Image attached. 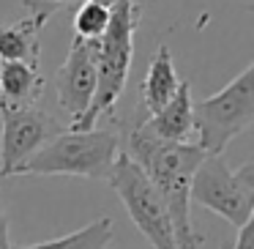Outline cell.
I'll use <instances>...</instances> for the list:
<instances>
[{"label":"cell","instance_id":"cell-9","mask_svg":"<svg viewBox=\"0 0 254 249\" xmlns=\"http://www.w3.org/2000/svg\"><path fill=\"white\" fill-rule=\"evenodd\" d=\"M191 88H189L186 80H181L175 96L161 107L156 115H148L145 121H139L156 140L161 143H186L191 129Z\"/></svg>","mask_w":254,"mask_h":249},{"label":"cell","instance_id":"cell-5","mask_svg":"<svg viewBox=\"0 0 254 249\" xmlns=\"http://www.w3.org/2000/svg\"><path fill=\"white\" fill-rule=\"evenodd\" d=\"M191 203L219 214L232 227L254 219V162L230 170L224 156H205L191 178Z\"/></svg>","mask_w":254,"mask_h":249},{"label":"cell","instance_id":"cell-13","mask_svg":"<svg viewBox=\"0 0 254 249\" xmlns=\"http://www.w3.org/2000/svg\"><path fill=\"white\" fill-rule=\"evenodd\" d=\"M112 233H115L112 219L99 216V219L88 222L85 227L68 233V236L50 238V241H39V244H22V247L14 249H107L112 241Z\"/></svg>","mask_w":254,"mask_h":249},{"label":"cell","instance_id":"cell-17","mask_svg":"<svg viewBox=\"0 0 254 249\" xmlns=\"http://www.w3.org/2000/svg\"><path fill=\"white\" fill-rule=\"evenodd\" d=\"M0 249H14L11 236H8V216L3 211V205H0Z\"/></svg>","mask_w":254,"mask_h":249},{"label":"cell","instance_id":"cell-10","mask_svg":"<svg viewBox=\"0 0 254 249\" xmlns=\"http://www.w3.org/2000/svg\"><path fill=\"white\" fill-rule=\"evenodd\" d=\"M47 80L39 69L0 61V110H30L44 96Z\"/></svg>","mask_w":254,"mask_h":249},{"label":"cell","instance_id":"cell-8","mask_svg":"<svg viewBox=\"0 0 254 249\" xmlns=\"http://www.w3.org/2000/svg\"><path fill=\"white\" fill-rule=\"evenodd\" d=\"M55 96L71 123L88 112L96 96V41L74 36L66 63L55 72Z\"/></svg>","mask_w":254,"mask_h":249},{"label":"cell","instance_id":"cell-14","mask_svg":"<svg viewBox=\"0 0 254 249\" xmlns=\"http://www.w3.org/2000/svg\"><path fill=\"white\" fill-rule=\"evenodd\" d=\"M110 22V11L93 3H82V6L74 11V36L85 41H99L101 33L107 30Z\"/></svg>","mask_w":254,"mask_h":249},{"label":"cell","instance_id":"cell-12","mask_svg":"<svg viewBox=\"0 0 254 249\" xmlns=\"http://www.w3.org/2000/svg\"><path fill=\"white\" fill-rule=\"evenodd\" d=\"M41 30H44V25L33 17H25L14 25L0 22V61L25 63L30 69H39V63H41Z\"/></svg>","mask_w":254,"mask_h":249},{"label":"cell","instance_id":"cell-15","mask_svg":"<svg viewBox=\"0 0 254 249\" xmlns=\"http://www.w3.org/2000/svg\"><path fill=\"white\" fill-rule=\"evenodd\" d=\"M77 0H22L25 11H28V17L39 19L41 25H47L52 19V14L55 11H63V8L74 6Z\"/></svg>","mask_w":254,"mask_h":249},{"label":"cell","instance_id":"cell-3","mask_svg":"<svg viewBox=\"0 0 254 249\" xmlns=\"http://www.w3.org/2000/svg\"><path fill=\"white\" fill-rule=\"evenodd\" d=\"M121 154L118 129H88L61 132L55 140L36 151L17 170V175H74L90 181H107Z\"/></svg>","mask_w":254,"mask_h":249},{"label":"cell","instance_id":"cell-1","mask_svg":"<svg viewBox=\"0 0 254 249\" xmlns=\"http://www.w3.org/2000/svg\"><path fill=\"white\" fill-rule=\"evenodd\" d=\"M123 154L150 178L167 205L178 249H199L202 236L191 225V178L205 154L194 143H161L142 123L121 137Z\"/></svg>","mask_w":254,"mask_h":249},{"label":"cell","instance_id":"cell-11","mask_svg":"<svg viewBox=\"0 0 254 249\" xmlns=\"http://www.w3.org/2000/svg\"><path fill=\"white\" fill-rule=\"evenodd\" d=\"M178 85H181V80H178L170 47L159 44V50H156L153 61L148 66V74L139 85V107L145 110V115H156L175 96Z\"/></svg>","mask_w":254,"mask_h":249},{"label":"cell","instance_id":"cell-18","mask_svg":"<svg viewBox=\"0 0 254 249\" xmlns=\"http://www.w3.org/2000/svg\"><path fill=\"white\" fill-rule=\"evenodd\" d=\"M85 3H93V6H101V8H107V11H110L112 6H115V0H85Z\"/></svg>","mask_w":254,"mask_h":249},{"label":"cell","instance_id":"cell-2","mask_svg":"<svg viewBox=\"0 0 254 249\" xmlns=\"http://www.w3.org/2000/svg\"><path fill=\"white\" fill-rule=\"evenodd\" d=\"M139 28V6L134 0H115L110 22L96 41V96L88 112L71 123V132L96 129L101 118H115V107L126 90V80L134 61V33Z\"/></svg>","mask_w":254,"mask_h":249},{"label":"cell","instance_id":"cell-4","mask_svg":"<svg viewBox=\"0 0 254 249\" xmlns=\"http://www.w3.org/2000/svg\"><path fill=\"white\" fill-rule=\"evenodd\" d=\"M254 123V63H246L219 93L191 107V129L205 156H221L235 137Z\"/></svg>","mask_w":254,"mask_h":249},{"label":"cell","instance_id":"cell-16","mask_svg":"<svg viewBox=\"0 0 254 249\" xmlns=\"http://www.w3.org/2000/svg\"><path fill=\"white\" fill-rule=\"evenodd\" d=\"M232 249H254V227L252 222H246L243 227H238V241Z\"/></svg>","mask_w":254,"mask_h":249},{"label":"cell","instance_id":"cell-7","mask_svg":"<svg viewBox=\"0 0 254 249\" xmlns=\"http://www.w3.org/2000/svg\"><path fill=\"white\" fill-rule=\"evenodd\" d=\"M3 132H0V175H17V170L41 151L50 140L63 132V126L50 112L30 107V110H0Z\"/></svg>","mask_w":254,"mask_h":249},{"label":"cell","instance_id":"cell-6","mask_svg":"<svg viewBox=\"0 0 254 249\" xmlns=\"http://www.w3.org/2000/svg\"><path fill=\"white\" fill-rule=\"evenodd\" d=\"M107 183L118 194L123 208L128 211V216L137 225V230L156 249H178L175 236H172V222H170V214H167V205L161 200V194L156 192L150 178L123 151L118 154Z\"/></svg>","mask_w":254,"mask_h":249}]
</instances>
